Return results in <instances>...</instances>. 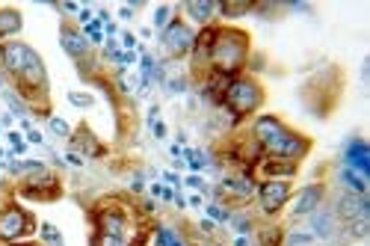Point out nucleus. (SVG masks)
I'll use <instances>...</instances> for the list:
<instances>
[{"instance_id": "35", "label": "nucleus", "mask_w": 370, "mask_h": 246, "mask_svg": "<svg viewBox=\"0 0 370 246\" xmlns=\"http://www.w3.org/2000/svg\"><path fill=\"white\" fill-rule=\"evenodd\" d=\"M154 137H166V125H163V122H154Z\"/></svg>"}, {"instance_id": "20", "label": "nucleus", "mask_w": 370, "mask_h": 246, "mask_svg": "<svg viewBox=\"0 0 370 246\" xmlns=\"http://www.w3.org/2000/svg\"><path fill=\"white\" fill-rule=\"evenodd\" d=\"M252 9H255V0H219V15L225 18H240Z\"/></svg>"}, {"instance_id": "14", "label": "nucleus", "mask_w": 370, "mask_h": 246, "mask_svg": "<svg viewBox=\"0 0 370 246\" xmlns=\"http://www.w3.org/2000/svg\"><path fill=\"white\" fill-rule=\"evenodd\" d=\"M343 161H347V169L359 172L364 181L370 178V149L364 140H350L343 145Z\"/></svg>"}, {"instance_id": "23", "label": "nucleus", "mask_w": 370, "mask_h": 246, "mask_svg": "<svg viewBox=\"0 0 370 246\" xmlns=\"http://www.w3.org/2000/svg\"><path fill=\"white\" fill-rule=\"evenodd\" d=\"M314 235L308 229H293V231H285V243L281 246H314Z\"/></svg>"}, {"instance_id": "11", "label": "nucleus", "mask_w": 370, "mask_h": 246, "mask_svg": "<svg viewBox=\"0 0 370 246\" xmlns=\"http://www.w3.org/2000/svg\"><path fill=\"white\" fill-rule=\"evenodd\" d=\"M299 175V164L296 161H281V157H261L252 166V178L255 181H293Z\"/></svg>"}, {"instance_id": "31", "label": "nucleus", "mask_w": 370, "mask_h": 246, "mask_svg": "<svg viewBox=\"0 0 370 246\" xmlns=\"http://www.w3.org/2000/svg\"><path fill=\"white\" fill-rule=\"evenodd\" d=\"M184 154H187V161H190L193 169H202V166L207 164V161H205V154H202V152H195V149H187Z\"/></svg>"}, {"instance_id": "40", "label": "nucleus", "mask_w": 370, "mask_h": 246, "mask_svg": "<svg viewBox=\"0 0 370 246\" xmlns=\"http://www.w3.org/2000/svg\"><path fill=\"white\" fill-rule=\"evenodd\" d=\"M68 164H74V166H80V164H83V157H77V154H68Z\"/></svg>"}, {"instance_id": "5", "label": "nucleus", "mask_w": 370, "mask_h": 246, "mask_svg": "<svg viewBox=\"0 0 370 246\" xmlns=\"http://www.w3.org/2000/svg\"><path fill=\"white\" fill-rule=\"evenodd\" d=\"M255 190H258V181L252 175H225L219 178L216 184V205L228 208V211H240V208H246L249 202H255Z\"/></svg>"}, {"instance_id": "10", "label": "nucleus", "mask_w": 370, "mask_h": 246, "mask_svg": "<svg viewBox=\"0 0 370 246\" xmlns=\"http://www.w3.org/2000/svg\"><path fill=\"white\" fill-rule=\"evenodd\" d=\"M308 217H311V226H308V231H311L317 240L338 243L343 238V226H341V219L335 217V211H332V205H320L317 211H311Z\"/></svg>"}, {"instance_id": "27", "label": "nucleus", "mask_w": 370, "mask_h": 246, "mask_svg": "<svg viewBox=\"0 0 370 246\" xmlns=\"http://www.w3.org/2000/svg\"><path fill=\"white\" fill-rule=\"evenodd\" d=\"M228 219L234 223V229H237L240 235H252V229H255V226H252V219H249V217H243L240 211H231V217H228Z\"/></svg>"}, {"instance_id": "8", "label": "nucleus", "mask_w": 370, "mask_h": 246, "mask_svg": "<svg viewBox=\"0 0 370 246\" xmlns=\"http://www.w3.org/2000/svg\"><path fill=\"white\" fill-rule=\"evenodd\" d=\"M293 196V184L290 181H258L255 190V202L261 208L264 217H276L279 211H285L288 202Z\"/></svg>"}, {"instance_id": "26", "label": "nucleus", "mask_w": 370, "mask_h": 246, "mask_svg": "<svg viewBox=\"0 0 370 246\" xmlns=\"http://www.w3.org/2000/svg\"><path fill=\"white\" fill-rule=\"evenodd\" d=\"M172 18H175V9H172V6L163 3V6H157V9H154V27H157V30H163Z\"/></svg>"}, {"instance_id": "25", "label": "nucleus", "mask_w": 370, "mask_h": 246, "mask_svg": "<svg viewBox=\"0 0 370 246\" xmlns=\"http://www.w3.org/2000/svg\"><path fill=\"white\" fill-rule=\"evenodd\" d=\"M47 125H51V133H54V137H59V140H68V137H71V128H68L66 119L51 116V119H47Z\"/></svg>"}, {"instance_id": "18", "label": "nucleus", "mask_w": 370, "mask_h": 246, "mask_svg": "<svg viewBox=\"0 0 370 246\" xmlns=\"http://www.w3.org/2000/svg\"><path fill=\"white\" fill-rule=\"evenodd\" d=\"M24 27V18L18 9L12 6H0V42H12Z\"/></svg>"}, {"instance_id": "19", "label": "nucleus", "mask_w": 370, "mask_h": 246, "mask_svg": "<svg viewBox=\"0 0 370 246\" xmlns=\"http://www.w3.org/2000/svg\"><path fill=\"white\" fill-rule=\"evenodd\" d=\"M154 246H193V243L178 226L163 223V226H154Z\"/></svg>"}, {"instance_id": "39", "label": "nucleus", "mask_w": 370, "mask_h": 246, "mask_svg": "<svg viewBox=\"0 0 370 246\" xmlns=\"http://www.w3.org/2000/svg\"><path fill=\"white\" fill-rule=\"evenodd\" d=\"M119 15H121V18H131V15H133V9H131V6H121Z\"/></svg>"}, {"instance_id": "21", "label": "nucleus", "mask_w": 370, "mask_h": 246, "mask_svg": "<svg viewBox=\"0 0 370 246\" xmlns=\"http://www.w3.org/2000/svg\"><path fill=\"white\" fill-rule=\"evenodd\" d=\"M285 243V229L276 223H267L258 229V246H281Z\"/></svg>"}, {"instance_id": "22", "label": "nucleus", "mask_w": 370, "mask_h": 246, "mask_svg": "<svg viewBox=\"0 0 370 246\" xmlns=\"http://www.w3.org/2000/svg\"><path fill=\"white\" fill-rule=\"evenodd\" d=\"M338 178H341V184H343V187H347L350 193H359V196H364V190H367V181L359 175V172H353V169H347V166H343Z\"/></svg>"}, {"instance_id": "38", "label": "nucleus", "mask_w": 370, "mask_h": 246, "mask_svg": "<svg viewBox=\"0 0 370 246\" xmlns=\"http://www.w3.org/2000/svg\"><path fill=\"white\" fill-rule=\"evenodd\" d=\"M166 184H175V187H178V175H175V172H166Z\"/></svg>"}, {"instance_id": "37", "label": "nucleus", "mask_w": 370, "mask_h": 246, "mask_svg": "<svg viewBox=\"0 0 370 246\" xmlns=\"http://www.w3.org/2000/svg\"><path fill=\"white\" fill-rule=\"evenodd\" d=\"M202 231H207V235H211V231H214V219H202Z\"/></svg>"}, {"instance_id": "12", "label": "nucleus", "mask_w": 370, "mask_h": 246, "mask_svg": "<svg viewBox=\"0 0 370 246\" xmlns=\"http://www.w3.org/2000/svg\"><path fill=\"white\" fill-rule=\"evenodd\" d=\"M332 211H335V217L341 219V226H350L355 223V219H370V205L364 196L359 193H350V190H343L335 205H332Z\"/></svg>"}, {"instance_id": "4", "label": "nucleus", "mask_w": 370, "mask_h": 246, "mask_svg": "<svg viewBox=\"0 0 370 246\" xmlns=\"http://www.w3.org/2000/svg\"><path fill=\"white\" fill-rule=\"evenodd\" d=\"M261 104H264V86L258 83L255 78H246V75L231 78L225 95H222V107L231 113L234 125H237L240 119L258 113V110H261Z\"/></svg>"}, {"instance_id": "34", "label": "nucleus", "mask_w": 370, "mask_h": 246, "mask_svg": "<svg viewBox=\"0 0 370 246\" xmlns=\"http://www.w3.org/2000/svg\"><path fill=\"white\" fill-rule=\"evenodd\" d=\"M187 184H190V187H195V190H205V181H202L199 175H190Z\"/></svg>"}, {"instance_id": "2", "label": "nucleus", "mask_w": 370, "mask_h": 246, "mask_svg": "<svg viewBox=\"0 0 370 246\" xmlns=\"http://www.w3.org/2000/svg\"><path fill=\"white\" fill-rule=\"evenodd\" d=\"M249 51H252V39L246 30L216 27L214 42H211V54H207V66H211V71H216V75L237 78L246 68V63H249Z\"/></svg>"}, {"instance_id": "24", "label": "nucleus", "mask_w": 370, "mask_h": 246, "mask_svg": "<svg viewBox=\"0 0 370 246\" xmlns=\"http://www.w3.org/2000/svg\"><path fill=\"white\" fill-rule=\"evenodd\" d=\"M39 235H42V240H45L42 246H66V243H63V235H59V231H57L51 223H42V226H39Z\"/></svg>"}, {"instance_id": "9", "label": "nucleus", "mask_w": 370, "mask_h": 246, "mask_svg": "<svg viewBox=\"0 0 370 246\" xmlns=\"http://www.w3.org/2000/svg\"><path fill=\"white\" fill-rule=\"evenodd\" d=\"M193 39H195V33L190 30V24L181 21V18H172L166 27L160 30V45L166 48V54H169L172 59L187 57L190 48H193Z\"/></svg>"}, {"instance_id": "13", "label": "nucleus", "mask_w": 370, "mask_h": 246, "mask_svg": "<svg viewBox=\"0 0 370 246\" xmlns=\"http://www.w3.org/2000/svg\"><path fill=\"white\" fill-rule=\"evenodd\" d=\"M323 199H326V184L314 181V184H305V187H299V193H293L288 205H290V214L293 217H308L311 211H317V208L323 205Z\"/></svg>"}, {"instance_id": "32", "label": "nucleus", "mask_w": 370, "mask_h": 246, "mask_svg": "<svg viewBox=\"0 0 370 246\" xmlns=\"http://www.w3.org/2000/svg\"><path fill=\"white\" fill-rule=\"evenodd\" d=\"M172 83H166L169 86V92H184L187 89V78H169Z\"/></svg>"}, {"instance_id": "33", "label": "nucleus", "mask_w": 370, "mask_h": 246, "mask_svg": "<svg viewBox=\"0 0 370 246\" xmlns=\"http://www.w3.org/2000/svg\"><path fill=\"white\" fill-rule=\"evenodd\" d=\"M121 45H125V51H133V48H137V39H133V36H121Z\"/></svg>"}, {"instance_id": "16", "label": "nucleus", "mask_w": 370, "mask_h": 246, "mask_svg": "<svg viewBox=\"0 0 370 246\" xmlns=\"http://www.w3.org/2000/svg\"><path fill=\"white\" fill-rule=\"evenodd\" d=\"M71 152H80L86 157H101L107 149H104V143L95 137V133L89 131V125H80L77 131H71Z\"/></svg>"}, {"instance_id": "15", "label": "nucleus", "mask_w": 370, "mask_h": 246, "mask_svg": "<svg viewBox=\"0 0 370 246\" xmlns=\"http://www.w3.org/2000/svg\"><path fill=\"white\" fill-rule=\"evenodd\" d=\"M59 45H63V51L74 59V63L83 57H89V42H86V36L77 27H71V24H63V27H59Z\"/></svg>"}, {"instance_id": "7", "label": "nucleus", "mask_w": 370, "mask_h": 246, "mask_svg": "<svg viewBox=\"0 0 370 246\" xmlns=\"http://www.w3.org/2000/svg\"><path fill=\"white\" fill-rule=\"evenodd\" d=\"M18 196L24 199H33V202H57L59 193H63V181H59L57 172L51 169H39L27 178H18Z\"/></svg>"}, {"instance_id": "28", "label": "nucleus", "mask_w": 370, "mask_h": 246, "mask_svg": "<svg viewBox=\"0 0 370 246\" xmlns=\"http://www.w3.org/2000/svg\"><path fill=\"white\" fill-rule=\"evenodd\" d=\"M86 36V42H101V21H92V24H86V27L80 30Z\"/></svg>"}, {"instance_id": "30", "label": "nucleus", "mask_w": 370, "mask_h": 246, "mask_svg": "<svg viewBox=\"0 0 370 246\" xmlns=\"http://www.w3.org/2000/svg\"><path fill=\"white\" fill-rule=\"evenodd\" d=\"M68 101H71L74 107H92V104H95L92 95H80V92H68Z\"/></svg>"}, {"instance_id": "17", "label": "nucleus", "mask_w": 370, "mask_h": 246, "mask_svg": "<svg viewBox=\"0 0 370 246\" xmlns=\"http://www.w3.org/2000/svg\"><path fill=\"white\" fill-rule=\"evenodd\" d=\"M184 15L190 21H195L199 27H207V24H214V18L219 15V0H187V3H181Z\"/></svg>"}, {"instance_id": "36", "label": "nucleus", "mask_w": 370, "mask_h": 246, "mask_svg": "<svg viewBox=\"0 0 370 246\" xmlns=\"http://www.w3.org/2000/svg\"><path fill=\"white\" fill-rule=\"evenodd\" d=\"M27 140H30V143H42V133L33 131V128H27Z\"/></svg>"}, {"instance_id": "29", "label": "nucleus", "mask_w": 370, "mask_h": 246, "mask_svg": "<svg viewBox=\"0 0 370 246\" xmlns=\"http://www.w3.org/2000/svg\"><path fill=\"white\" fill-rule=\"evenodd\" d=\"M207 214H211V219H219V223H228V217H231V211L228 208H222V205H207Z\"/></svg>"}, {"instance_id": "6", "label": "nucleus", "mask_w": 370, "mask_h": 246, "mask_svg": "<svg viewBox=\"0 0 370 246\" xmlns=\"http://www.w3.org/2000/svg\"><path fill=\"white\" fill-rule=\"evenodd\" d=\"M36 229H39L36 217L30 211H24L21 205L9 202L0 208V243H18L24 238L36 235Z\"/></svg>"}, {"instance_id": "1", "label": "nucleus", "mask_w": 370, "mask_h": 246, "mask_svg": "<svg viewBox=\"0 0 370 246\" xmlns=\"http://www.w3.org/2000/svg\"><path fill=\"white\" fill-rule=\"evenodd\" d=\"M249 133H252V140L258 143L261 154H267V157H281V161H296V164H299L302 157H308V152H311V140H308L305 133L290 131L279 116H269V113L258 116L252 122Z\"/></svg>"}, {"instance_id": "3", "label": "nucleus", "mask_w": 370, "mask_h": 246, "mask_svg": "<svg viewBox=\"0 0 370 246\" xmlns=\"http://www.w3.org/2000/svg\"><path fill=\"white\" fill-rule=\"evenodd\" d=\"M89 219L95 231L110 238H125V240H131V229L142 226V219L131 211V202L119 199V196H107V199L98 202L89 211Z\"/></svg>"}]
</instances>
